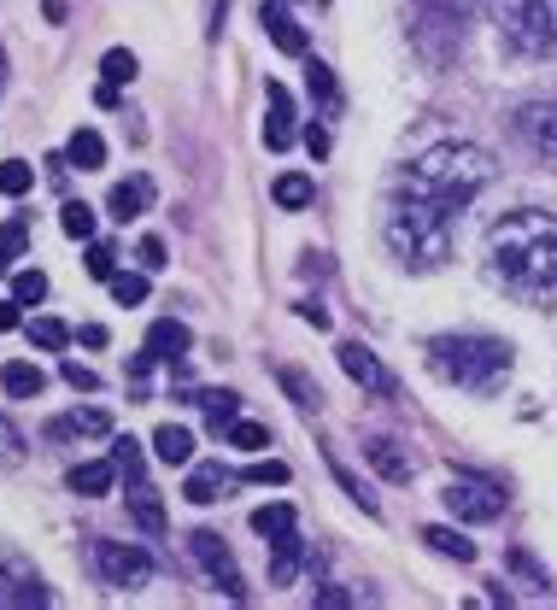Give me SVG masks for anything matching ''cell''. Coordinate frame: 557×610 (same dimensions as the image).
<instances>
[{"instance_id":"6da1fadb","label":"cell","mask_w":557,"mask_h":610,"mask_svg":"<svg viewBox=\"0 0 557 610\" xmlns=\"http://www.w3.org/2000/svg\"><path fill=\"white\" fill-rule=\"evenodd\" d=\"M487 276L522 305H557V217L516 206L487 229Z\"/></svg>"},{"instance_id":"484cf974","label":"cell","mask_w":557,"mask_h":610,"mask_svg":"<svg viewBox=\"0 0 557 610\" xmlns=\"http://www.w3.org/2000/svg\"><path fill=\"white\" fill-rule=\"evenodd\" d=\"M423 540H429V552H441V557H458V564H476V540H464L458 529H423Z\"/></svg>"},{"instance_id":"c3c4849f","label":"cell","mask_w":557,"mask_h":610,"mask_svg":"<svg viewBox=\"0 0 557 610\" xmlns=\"http://www.w3.org/2000/svg\"><path fill=\"white\" fill-rule=\"evenodd\" d=\"M19 329V300H0V335Z\"/></svg>"},{"instance_id":"836d02e7","label":"cell","mask_w":557,"mask_h":610,"mask_svg":"<svg viewBox=\"0 0 557 610\" xmlns=\"http://www.w3.org/2000/svg\"><path fill=\"white\" fill-rule=\"evenodd\" d=\"M282 387H288V399L299 405V411H317V405H323V394H317V382L306 376V370H282L276 376Z\"/></svg>"},{"instance_id":"ba28073f","label":"cell","mask_w":557,"mask_h":610,"mask_svg":"<svg viewBox=\"0 0 557 610\" xmlns=\"http://www.w3.org/2000/svg\"><path fill=\"white\" fill-rule=\"evenodd\" d=\"M441 499H446V511L458 522H493L504 511V487L487 482V476H469V470H458V476L446 482Z\"/></svg>"},{"instance_id":"4fadbf2b","label":"cell","mask_w":557,"mask_h":610,"mask_svg":"<svg viewBox=\"0 0 557 610\" xmlns=\"http://www.w3.org/2000/svg\"><path fill=\"white\" fill-rule=\"evenodd\" d=\"M259 24H264V36L276 42L288 59H306V24L294 19L288 0H264V7H259Z\"/></svg>"},{"instance_id":"2e32d148","label":"cell","mask_w":557,"mask_h":610,"mask_svg":"<svg viewBox=\"0 0 557 610\" xmlns=\"http://www.w3.org/2000/svg\"><path fill=\"white\" fill-rule=\"evenodd\" d=\"M364 464L376 470L382 482H411V458L399 452V440H387V434H376V440H364Z\"/></svg>"},{"instance_id":"3957f363","label":"cell","mask_w":557,"mask_h":610,"mask_svg":"<svg viewBox=\"0 0 557 610\" xmlns=\"http://www.w3.org/2000/svg\"><path fill=\"white\" fill-rule=\"evenodd\" d=\"M452 235H458V217L405 194H394V206L382 217V241L405 270H441L452 259Z\"/></svg>"},{"instance_id":"60d3db41","label":"cell","mask_w":557,"mask_h":610,"mask_svg":"<svg viewBox=\"0 0 557 610\" xmlns=\"http://www.w3.org/2000/svg\"><path fill=\"white\" fill-rule=\"evenodd\" d=\"M19 458H24V434H19V422L0 411V464H19Z\"/></svg>"},{"instance_id":"d590c367","label":"cell","mask_w":557,"mask_h":610,"mask_svg":"<svg viewBox=\"0 0 557 610\" xmlns=\"http://www.w3.org/2000/svg\"><path fill=\"white\" fill-rule=\"evenodd\" d=\"M306 82H311V94L323 100V106H341V82H334V71H329L323 59H311V65H306Z\"/></svg>"},{"instance_id":"30bf717a","label":"cell","mask_w":557,"mask_h":610,"mask_svg":"<svg viewBox=\"0 0 557 610\" xmlns=\"http://www.w3.org/2000/svg\"><path fill=\"white\" fill-rule=\"evenodd\" d=\"M341 370L364 387L370 399H394V370H387V364H382L364 341H341Z\"/></svg>"},{"instance_id":"7dc6e473","label":"cell","mask_w":557,"mask_h":610,"mask_svg":"<svg viewBox=\"0 0 557 610\" xmlns=\"http://www.w3.org/2000/svg\"><path fill=\"white\" fill-rule=\"evenodd\" d=\"M306 147H311V159H323V152H329V129H306Z\"/></svg>"},{"instance_id":"8992f818","label":"cell","mask_w":557,"mask_h":610,"mask_svg":"<svg viewBox=\"0 0 557 610\" xmlns=\"http://www.w3.org/2000/svg\"><path fill=\"white\" fill-rule=\"evenodd\" d=\"M493 30L511 54L552 59L557 54V0H493Z\"/></svg>"},{"instance_id":"ab89813d","label":"cell","mask_w":557,"mask_h":610,"mask_svg":"<svg viewBox=\"0 0 557 610\" xmlns=\"http://www.w3.org/2000/svg\"><path fill=\"white\" fill-rule=\"evenodd\" d=\"M47 294V276H42V270H19V276H12V300H19V305H36Z\"/></svg>"},{"instance_id":"44dd1931","label":"cell","mask_w":557,"mask_h":610,"mask_svg":"<svg viewBox=\"0 0 557 610\" xmlns=\"http://www.w3.org/2000/svg\"><path fill=\"white\" fill-rule=\"evenodd\" d=\"M0 387H7L12 399H36L42 387H47V370L30 364V359H12L7 370H0Z\"/></svg>"},{"instance_id":"603a6c76","label":"cell","mask_w":557,"mask_h":610,"mask_svg":"<svg viewBox=\"0 0 557 610\" xmlns=\"http://www.w3.org/2000/svg\"><path fill=\"white\" fill-rule=\"evenodd\" d=\"M65 165H71V171H100V165H106V135H100V129H77L71 147H65Z\"/></svg>"},{"instance_id":"d6986e66","label":"cell","mask_w":557,"mask_h":610,"mask_svg":"<svg viewBox=\"0 0 557 610\" xmlns=\"http://www.w3.org/2000/svg\"><path fill=\"white\" fill-rule=\"evenodd\" d=\"M147 206H154V182L147 177H129V182H117L112 200H106V212L117 217V224H129V217H141Z\"/></svg>"},{"instance_id":"ac0fdd59","label":"cell","mask_w":557,"mask_h":610,"mask_svg":"<svg viewBox=\"0 0 557 610\" xmlns=\"http://www.w3.org/2000/svg\"><path fill=\"white\" fill-rule=\"evenodd\" d=\"M129 517L141 534H164V499L154 482H129Z\"/></svg>"},{"instance_id":"52a82bcc","label":"cell","mask_w":557,"mask_h":610,"mask_svg":"<svg viewBox=\"0 0 557 610\" xmlns=\"http://www.w3.org/2000/svg\"><path fill=\"white\" fill-rule=\"evenodd\" d=\"M89 564H94L100 581L117 587V592H135V587L154 581V557H147L141 546H129V540H94Z\"/></svg>"},{"instance_id":"8fae6325","label":"cell","mask_w":557,"mask_h":610,"mask_svg":"<svg viewBox=\"0 0 557 610\" xmlns=\"http://www.w3.org/2000/svg\"><path fill=\"white\" fill-rule=\"evenodd\" d=\"M0 605L7 610H36V605H54V592L42 587V575L30 564L7 557V564H0Z\"/></svg>"},{"instance_id":"bcb514c9","label":"cell","mask_w":557,"mask_h":610,"mask_svg":"<svg viewBox=\"0 0 557 610\" xmlns=\"http://www.w3.org/2000/svg\"><path fill=\"white\" fill-rule=\"evenodd\" d=\"M311 605H323V610H346V605H359L346 587H317V599Z\"/></svg>"},{"instance_id":"277c9868","label":"cell","mask_w":557,"mask_h":610,"mask_svg":"<svg viewBox=\"0 0 557 610\" xmlns=\"http://www.w3.org/2000/svg\"><path fill=\"white\" fill-rule=\"evenodd\" d=\"M429 364L434 376L464 387V394H499L516 359L493 335H441V341H429Z\"/></svg>"},{"instance_id":"ffe728a7","label":"cell","mask_w":557,"mask_h":610,"mask_svg":"<svg viewBox=\"0 0 557 610\" xmlns=\"http://www.w3.org/2000/svg\"><path fill=\"white\" fill-rule=\"evenodd\" d=\"M189 405H200V411H206V422L217 434L229 429L235 417H241V394H229V387H206V394H189Z\"/></svg>"},{"instance_id":"9a60e30c","label":"cell","mask_w":557,"mask_h":610,"mask_svg":"<svg viewBox=\"0 0 557 610\" xmlns=\"http://www.w3.org/2000/svg\"><path fill=\"white\" fill-rule=\"evenodd\" d=\"M264 100H270V117H264V147L270 152H288L294 147V94L288 89H282V82H270V89H264Z\"/></svg>"},{"instance_id":"5b68a950","label":"cell","mask_w":557,"mask_h":610,"mask_svg":"<svg viewBox=\"0 0 557 610\" xmlns=\"http://www.w3.org/2000/svg\"><path fill=\"white\" fill-rule=\"evenodd\" d=\"M469 7L476 0H411V47L423 54V65H452L464 54L469 36Z\"/></svg>"},{"instance_id":"816d5d0a","label":"cell","mask_w":557,"mask_h":610,"mask_svg":"<svg viewBox=\"0 0 557 610\" xmlns=\"http://www.w3.org/2000/svg\"><path fill=\"white\" fill-rule=\"evenodd\" d=\"M0 89H7V47H0Z\"/></svg>"},{"instance_id":"f907efd6","label":"cell","mask_w":557,"mask_h":610,"mask_svg":"<svg viewBox=\"0 0 557 610\" xmlns=\"http://www.w3.org/2000/svg\"><path fill=\"white\" fill-rule=\"evenodd\" d=\"M82 347H106V329H100V324H82Z\"/></svg>"},{"instance_id":"7402d4cb","label":"cell","mask_w":557,"mask_h":610,"mask_svg":"<svg viewBox=\"0 0 557 610\" xmlns=\"http://www.w3.org/2000/svg\"><path fill=\"white\" fill-rule=\"evenodd\" d=\"M112 482H117V464H112V458H94V464H77V470H71V494H82V499L112 494Z\"/></svg>"},{"instance_id":"74e56055","label":"cell","mask_w":557,"mask_h":610,"mask_svg":"<svg viewBox=\"0 0 557 610\" xmlns=\"http://www.w3.org/2000/svg\"><path fill=\"white\" fill-rule=\"evenodd\" d=\"M30 341H36V347H47V352H59L65 341H71V329H65L59 317H36V324H30Z\"/></svg>"},{"instance_id":"f6af8a7d","label":"cell","mask_w":557,"mask_h":610,"mask_svg":"<svg viewBox=\"0 0 557 610\" xmlns=\"http://www.w3.org/2000/svg\"><path fill=\"white\" fill-rule=\"evenodd\" d=\"M135 259H141V270H164V241H159V235H141Z\"/></svg>"},{"instance_id":"ee69618b","label":"cell","mask_w":557,"mask_h":610,"mask_svg":"<svg viewBox=\"0 0 557 610\" xmlns=\"http://www.w3.org/2000/svg\"><path fill=\"white\" fill-rule=\"evenodd\" d=\"M247 482H259V487H282V482H288V464H276V458H270V464H252V470H247Z\"/></svg>"},{"instance_id":"9c48e42d","label":"cell","mask_w":557,"mask_h":610,"mask_svg":"<svg viewBox=\"0 0 557 610\" xmlns=\"http://www.w3.org/2000/svg\"><path fill=\"white\" fill-rule=\"evenodd\" d=\"M189 552H194V564L212 575V587H217V592H229V599H247L241 564H235V552L224 546V534H212V529H194V534H189Z\"/></svg>"},{"instance_id":"1f68e13d","label":"cell","mask_w":557,"mask_h":610,"mask_svg":"<svg viewBox=\"0 0 557 610\" xmlns=\"http://www.w3.org/2000/svg\"><path fill=\"white\" fill-rule=\"evenodd\" d=\"M252 529H259L264 540L294 534V505H259V511H252Z\"/></svg>"},{"instance_id":"e575fe53","label":"cell","mask_w":557,"mask_h":610,"mask_svg":"<svg viewBox=\"0 0 557 610\" xmlns=\"http://www.w3.org/2000/svg\"><path fill=\"white\" fill-rule=\"evenodd\" d=\"M229 447H241V452H264L270 447V429H259V422H247V417H235L229 429H224Z\"/></svg>"},{"instance_id":"83f0119b","label":"cell","mask_w":557,"mask_h":610,"mask_svg":"<svg viewBox=\"0 0 557 610\" xmlns=\"http://www.w3.org/2000/svg\"><path fill=\"white\" fill-rule=\"evenodd\" d=\"M182 494H189L194 505H217V499H224V470H217V464H200Z\"/></svg>"},{"instance_id":"b9f144b4","label":"cell","mask_w":557,"mask_h":610,"mask_svg":"<svg viewBox=\"0 0 557 610\" xmlns=\"http://www.w3.org/2000/svg\"><path fill=\"white\" fill-rule=\"evenodd\" d=\"M89 276H100V282H112V276H117V252H112L106 241H94V247H89Z\"/></svg>"},{"instance_id":"681fc988","label":"cell","mask_w":557,"mask_h":610,"mask_svg":"<svg viewBox=\"0 0 557 610\" xmlns=\"http://www.w3.org/2000/svg\"><path fill=\"white\" fill-rule=\"evenodd\" d=\"M299 317H306V324H317V329H329V312H323V305H311V300L299 305Z\"/></svg>"},{"instance_id":"f546056e","label":"cell","mask_w":557,"mask_h":610,"mask_svg":"<svg viewBox=\"0 0 557 610\" xmlns=\"http://www.w3.org/2000/svg\"><path fill=\"white\" fill-rule=\"evenodd\" d=\"M276 206L282 212H299V206H311V177H299V171H288V177H276Z\"/></svg>"},{"instance_id":"7bdbcfd3","label":"cell","mask_w":557,"mask_h":610,"mask_svg":"<svg viewBox=\"0 0 557 610\" xmlns=\"http://www.w3.org/2000/svg\"><path fill=\"white\" fill-rule=\"evenodd\" d=\"M59 376H65V382H71V387H77V394H100V376H94V370H89V364H77V359H65V370H59Z\"/></svg>"},{"instance_id":"7c38bea8","label":"cell","mask_w":557,"mask_h":610,"mask_svg":"<svg viewBox=\"0 0 557 610\" xmlns=\"http://www.w3.org/2000/svg\"><path fill=\"white\" fill-rule=\"evenodd\" d=\"M516 135L539 152V159H557V100H528V106H516Z\"/></svg>"},{"instance_id":"e0dca14e","label":"cell","mask_w":557,"mask_h":610,"mask_svg":"<svg viewBox=\"0 0 557 610\" xmlns=\"http://www.w3.org/2000/svg\"><path fill=\"white\" fill-rule=\"evenodd\" d=\"M194 347V335L177 324V317H159L154 329H147V352H154L159 364H182V352Z\"/></svg>"},{"instance_id":"4dcf8cb0","label":"cell","mask_w":557,"mask_h":610,"mask_svg":"<svg viewBox=\"0 0 557 610\" xmlns=\"http://www.w3.org/2000/svg\"><path fill=\"white\" fill-rule=\"evenodd\" d=\"M24 241H30V224L24 217H7V224H0V270H12L24 259Z\"/></svg>"},{"instance_id":"cb8c5ba5","label":"cell","mask_w":557,"mask_h":610,"mask_svg":"<svg viewBox=\"0 0 557 610\" xmlns=\"http://www.w3.org/2000/svg\"><path fill=\"white\" fill-rule=\"evenodd\" d=\"M47 434H54V440H65V434H112V417H106V411H94V405H89V411L54 417V422H47Z\"/></svg>"},{"instance_id":"7a4b0ae2","label":"cell","mask_w":557,"mask_h":610,"mask_svg":"<svg viewBox=\"0 0 557 610\" xmlns=\"http://www.w3.org/2000/svg\"><path fill=\"white\" fill-rule=\"evenodd\" d=\"M487 182H493V152L476 147V142H441V147L417 152V159L405 165L394 194L423 200V206H441V212L458 217Z\"/></svg>"},{"instance_id":"8d00e7d4","label":"cell","mask_w":557,"mask_h":610,"mask_svg":"<svg viewBox=\"0 0 557 610\" xmlns=\"http://www.w3.org/2000/svg\"><path fill=\"white\" fill-rule=\"evenodd\" d=\"M30 182H36V171H30L24 159H7V165H0V194L19 200V194H30Z\"/></svg>"},{"instance_id":"f35d334b","label":"cell","mask_w":557,"mask_h":610,"mask_svg":"<svg viewBox=\"0 0 557 610\" xmlns=\"http://www.w3.org/2000/svg\"><path fill=\"white\" fill-rule=\"evenodd\" d=\"M112 300H117V305H141V300H147V276L117 270V276H112Z\"/></svg>"},{"instance_id":"5bb4252c","label":"cell","mask_w":557,"mask_h":610,"mask_svg":"<svg viewBox=\"0 0 557 610\" xmlns=\"http://www.w3.org/2000/svg\"><path fill=\"white\" fill-rule=\"evenodd\" d=\"M299 569H317L311 546L299 540V529L294 534H276V540H270V587H294Z\"/></svg>"},{"instance_id":"4316f807","label":"cell","mask_w":557,"mask_h":610,"mask_svg":"<svg viewBox=\"0 0 557 610\" xmlns=\"http://www.w3.org/2000/svg\"><path fill=\"white\" fill-rule=\"evenodd\" d=\"M112 464H117V476H124V482H147V452H141V440L117 434V440H112Z\"/></svg>"},{"instance_id":"d4e9b609","label":"cell","mask_w":557,"mask_h":610,"mask_svg":"<svg viewBox=\"0 0 557 610\" xmlns=\"http://www.w3.org/2000/svg\"><path fill=\"white\" fill-rule=\"evenodd\" d=\"M154 458H159V464H189V458H194V434L177 429V422H164V429L154 434Z\"/></svg>"},{"instance_id":"d6a6232c","label":"cell","mask_w":557,"mask_h":610,"mask_svg":"<svg viewBox=\"0 0 557 610\" xmlns=\"http://www.w3.org/2000/svg\"><path fill=\"white\" fill-rule=\"evenodd\" d=\"M135 71H141V65H135L129 47H112V54L100 59V82H112V89H124V82H135Z\"/></svg>"},{"instance_id":"f1b7e54d","label":"cell","mask_w":557,"mask_h":610,"mask_svg":"<svg viewBox=\"0 0 557 610\" xmlns=\"http://www.w3.org/2000/svg\"><path fill=\"white\" fill-rule=\"evenodd\" d=\"M59 229L71 235V241H94V206H82V200H65V206H59Z\"/></svg>"}]
</instances>
